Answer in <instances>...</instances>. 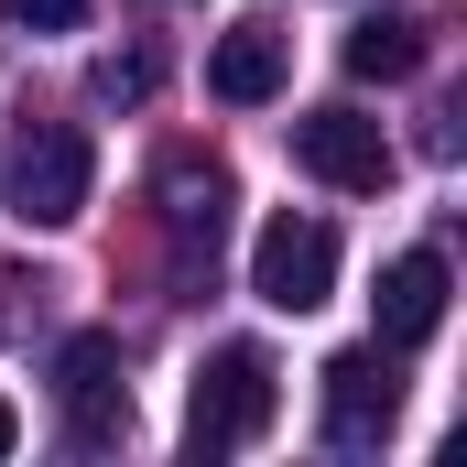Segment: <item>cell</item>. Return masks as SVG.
<instances>
[{"label":"cell","instance_id":"6da1fadb","mask_svg":"<svg viewBox=\"0 0 467 467\" xmlns=\"http://www.w3.org/2000/svg\"><path fill=\"white\" fill-rule=\"evenodd\" d=\"M272 413H283V369H272V348L229 337V348L196 369L185 446H196V457H239V446H261V435H272Z\"/></svg>","mask_w":467,"mask_h":467},{"label":"cell","instance_id":"7a4b0ae2","mask_svg":"<svg viewBox=\"0 0 467 467\" xmlns=\"http://www.w3.org/2000/svg\"><path fill=\"white\" fill-rule=\"evenodd\" d=\"M88 185H99V141H88L77 119H22L11 174H0L11 218H22V229H77V218H88Z\"/></svg>","mask_w":467,"mask_h":467},{"label":"cell","instance_id":"3957f363","mask_svg":"<svg viewBox=\"0 0 467 467\" xmlns=\"http://www.w3.org/2000/svg\"><path fill=\"white\" fill-rule=\"evenodd\" d=\"M250 294L272 305V316H316L327 294H337V229L327 218H261V239H250Z\"/></svg>","mask_w":467,"mask_h":467},{"label":"cell","instance_id":"277c9868","mask_svg":"<svg viewBox=\"0 0 467 467\" xmlns=\"http://www.w3.org/2000/svg\"><path fill=\"white\" fill-rule=\"evenodd\" d=\"M391 413H402V369H391L380 337L327 358V446H337V457H369V446L391 435Z\"/></svg>","mask_w":467,"mask_h":467},{"label":"cell","instance_id":"5b68a950","mask_svg":"<svg viewBox=\"0 0 467 467\" xmlns=\"http://www.w3.org/2000/svg\"><path fill=\"white\" fill-rule=\"evenodd\" d=\"M294 163L316 185H337V196H380L391 185V141H380L369 109H305L294 119Z\"/></svg>","mask_w":467,"mask_h":467},{"label":"cell","instance_id":"8992f818","mask_svg":"<svg viewBox=\"0 0 467 467\" xmlns=\"http://www.w3.org/2000/svg\"><path fill=\"white\" fill-rule=\"evenodd\" d=\"M55 402H66V435H77V446H109L119 424H130V391H119V337H109V327H77V337L55 348Z\"/></svg>","mask_w":467,"mask_h":467},{"label":"cell","instance_id":"52a82bcc","mask_svg":"<svg viewBox=\"0 0 467 467\" xmlns=\"http://www.w3.org/2000/svg\"><path fill=\"white\" fill-rule=\"evenodd\" d=\"M283 77H294L283 22H229V33H218V55H207V99H229V109H272V99H283Z\"/></svg>","mask_w":467,"mask_h":467},{"label":"cell","instance_id":"ba28073f","mask_svg":"<svg viewBox=\"0 0 467 467\" xmlns=\"http://www.w3.org/2000/svg\"><path fill=\"white\" fill-rule=\"evenodd\" d=\"M163 229H174V261L185 272H218V229H229V174L218 163H163Z\"/></svg>","mask_w":467,"mask_h":467},{"label":"cell","instance_id":"9c48e42d","mask_svg":"<svg viewBox=\"0 0 467 467\" xmlns=\"http://www.w3.org/2000/svg\"><path fill=\"white\" fill-rule=\"evenodd\" d=\"M380 348L402 358V348H424L435 327H446V250H402L391 272H380Z\"/></svg>","mask_w":467,"mask_h":467},{"label":"cell","instance_id":"30bf717a","mask_svg":"<svg viewBox=\"0 0 467 467\" xmlns=\"http://www.w3.org/2000/svg\"><path fill=\"white\" fill-rule=\"evenodd\" d=\"M413 66H424V22L380 11V22L348 33V77H369V88H391V77H413Z\"/></svg>","mask_w":467,"mask_h":467},{"label":"cell","instance_id":"8fae6325","mask_svg":"<svg viewBox=\"0 0 467 467\" xmlns=\"http://www.w3.org/2000/svg\"><path fill=\"white\" fill-rule=\"evenodd\" d=\"M99 99H152V55H109L99 66Z\"/></svg>","mask_w":467,"mask_h":467},{"label":"cell","instance_id":"7c38bea8","mask_svg":"<svg viewBox=\"0 0 467 467\" xmlns=\"http://www.w3.org/2000/svg\"><path fill=\"white\" fill-rule=\"evenodd\" d=\"M0 11H11V22H22V33H66V22H77V11H88V0H0Z\"/></svg>","mask_w":467,"mask_h":467},{"label":"cell","instance_id":"4fadbf2b","mask_svg":"<svg viewBox=\"0 0 467 467\" xmlns=\"http://www.w3.org/2000/svg\"><path fill=\"white\" fill-rule=\"evenodd\" d=\"M11 446H22V413H11V391H0V457H11Z\"/></svg>","mask_w":467,"mask_h":467}]
</instances>
